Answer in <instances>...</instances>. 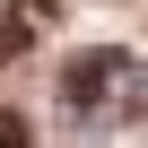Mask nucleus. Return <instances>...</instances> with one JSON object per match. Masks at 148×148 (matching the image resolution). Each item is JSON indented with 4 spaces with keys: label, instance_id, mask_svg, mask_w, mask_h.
Returning <instances> with one entry per match:
<instances>
[{
    "label": "nucleus",
    "instance_id": "f257e3e1",
    "mask_svg": "<svg viewBox=\"0 0 148 148\" xmlns=\"http://www.w3.org/2000/svg\"><path fill=\"white\" fill-rule=\"evenodd\" d=\"M61 113L79 122V131H105V122H131L148 105V70L139 52H113V44H87V52H70L61 61Z\"/></svg>",
    "mask_w": 148,
    "mask_h": 148
},
{
    "label": "nucleus",
    "instance_id": "f03ea898",
    "mask_svg": "<svg viewBox=\"0 0 148 148\" xmlns=\"http://www.w3.org/2000/svg\"><path fill=\"white\" fill-rule=\"evenodd\" d=\"M52 18H61V0H0V61H26Z\"/></svg>",
    "mask_w": 148,
    "mask_h": 148
},
{
    "label": "nucleus",
    "instance_id": "7ed1b4c3",
    "mask_svg": "<svg viewBox=\"0 0 148 148\" xmlns=\"http://www.w3.org/2000/svg\"><path fill=\"white\" fill-rule=\"evenodd\" d=\"M0 148H35V131H26V113H9V105H0Z\"/></svg>",
    "mask_w": 148,
    "mask_h": 148
}]
</instances>
